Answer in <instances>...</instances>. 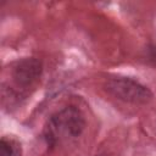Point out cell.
<instances>
[{
  "label": "cell",
  "instance_id": "cell-1",
  "mask_svg": "<svg viewBox=\"0 0 156 156\" xmlns=\"http://www.w3.org/2000/svg\"><path fill=\"white\" fill-rule=\"evenodd\" d=\"M85 128L83 112L76 106H66L55 112L44 128V138L50 146H55L60 140L79 136Z\"/></svg>",
  "mask_w": 156,
  "mask_h": 156
},
{
  "label": "cell",
  "instance_id": "cell-3",
  "mask_svg": "<svg viewBox=\"0 0 156 156\" xmlns=\"http://www.w3.org/2000/svg\"><path fill=\"white\" fill-rule=\"evenodd\" d=\"M43 65L35 57H27L18 61L12 68V79L18 88L27 89L33 87L40 78Z\"/></svg>",
  "mask_w": 156,
  "mask_h": 156
},
{
  "label": "cell",
  "instance_id": "cell-2",
  "mask_svg": "<svg viewBox=\"0 0 156 156\" xmlns=\"http://www.w3.org/2000/svg\"><path fill=\"white\" fill-rule=\"evenodd\" d=\"M104 88L113 98L135 105L149 104L154 98L152 91L146 85L129 77L110 78L105 83Z\"/></svg>",
  "mask_w": 156,
  "mask_h": 156
},
{
  "label": "cell",
  "instance_id": "cell-5",
  "mask_svg": "<svg viewBox=\"0 0 156 156\" xmlns=\"http://www.w3.org/2000/svg\"><path fill=\"white\" fill-rule=\"evenodd\" d=\"M99 156H108V155H99Z\"/></svg>",
  "mask_w": 156,
  "mask_h": 156
},
{
  "label": "cell",
  "instance_id": "cell-4",
  "mask_svg": "<svg viewBox=\"0 0 156 156\" xmlns=\"http://www.w3.org/2000/svg\"><path fill=\"white\" fill-rule=\"evenodd\" d=\"M21 155V146L17 141L9 139V138H1L0 140V156H20Z\"/></svg>",
  "mask_w": 156,
  "mask_h": 156
}]
</instances>
